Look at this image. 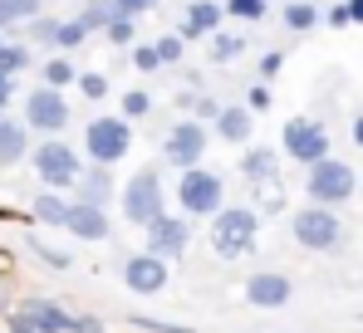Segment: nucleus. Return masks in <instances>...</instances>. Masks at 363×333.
I'll use <instances>...</instances> for the list:
<instances>
[{"label":"nucleus","instance_id":"38","mask_svg":"<svg viewBox=\"0 0 363 333\" xmlns=\"http://www.w3.org/2000/svg\"><path fill=\"white\" fill-rule=\"evenodd\" d=\"M133 324L147 333H191V329H182V324H157V319H138V314H133Z\"/></svg>","mask_w":363,"mask_h":333},{"label":"nucleus","instance_id":"5","mask_svg":"<svg viewBox=\"0 0 363 333\" xmlns=\"http://www.w3.org/2000/svg\"><path fill=\"white\" fill-rule=\"evenodd\" d=\"M290 230H295V245H300V250H314V255H324V250H339V245H344V221H339L329 206H314V201L295 211Z\"/></svg>","mask_w":363,"mask_h":333},{"label":"nucleus","instance_id":"15","mask_svg":"<svg viewBox=\"0 0 363 333\" xmlns=\"http://www.w3.org/2000/svg\"><path fill=\"white\" fill-rule=\"evenodd\" d=\"M64 230H69L74 240H108L113 221H108V211H104V206H89V201H69V221H64Z\"/></svg>","mask_w":363,"mask_h":333},{"label":"nucleus","instance_id":"12","mask_svg":"<svg viewBox=\"0 0 363 333\" xmlns=\"http://www.w3.org/2000/svg\"><path fill=\"white\" fill-rule=\"evenodd\" d=\"M167 260H157V255H147V250H138V255H128L123 260V284L133 289V294H162L167 289Z\"/></svg>","mask_w":363,"mask_h":333},{"label":"nucleus","instance_id":"16","mask_svg":"<svg viewBox=\"0 0 363 333\" xmlns=\"http://www.w3.org/2000/svg\"><path fill=\"white\" fill-rule=\"evenodd\" d=\"M74 191H79L74 201H89V206H104V211H108V201L118 196V186H113V166H94V162H89L84 171H79Z\"/></svg>","mask_w":363,"mask_h":333},{"label":"nucleus","instance_id":"35","mask_svg":"<svg viewBox=\"0 0 363 333\" xmlns=\"http://www.w3.org/2000/svg\"><path fill=\"white\" fill-rule=\"evenodd\" d=\"M162 0H113V15L123 20H138V15H147V10H157Z\"/></svg>","mask_w":363,"mask_h":333},{"label":"nucleus","instance_id":"2","mask_svg":"<svg viewBox=\"0 0 363 333\" xmlns=\"http://www.w3.org/2000/svg\"><path fill=\"white\" fill-rule=\"evenodd\" d=\"M177 206H182L186 221H211V216L226 206V181H221L211 166H191V171H182Z\"/></svg>","mask_w":363,"mask_h":333},{"label":"nucleus","instance_id":"41","mask_svg":"<svg viewBox=\"0 0 363 333\" xmlns=\"http://www.w3.org/2000/svg\"><path fill=\"white\" fill-rule=\"evenodd\" d=\"M216 113H221L216 98H196V118H201V128H206V123H216Z\"/></svg>","mask_w":363,"mask_h":333},{"label":"nucleus","instance_id":"46","mask_svg":"<svg viewBox=\"0 0 363 333\" xmlns=\"http://www.w3.org/2000/svg\"><path fill=\"white\" fill-rule=\"evenodd\" d=\"M324 20H329V25H349V10H344V5H334V10H329Z\"/></svg>","mask_w":363,"mask_h":333},{"label":"nucleus","instance_id":"23","mask_svg":"<svg viewBox=\"0 0 363 333\" xmlns=\"http://www.w3.org/2000/svg\"><path fill=\"white\" fill-rule=\"evenodd\" d=\"M245 45H250L245 35H226V30H216V35H211V59H216V64H231V59L245 55Z\"/></svg>","mask_w":363,"mask_h":333},{"label":"nucleus","instance_id":"27","mask_svg":"<svg viewBox=\"0 0 363 333\" xmlns=\"http://www.w3.org/2000/svg\"><path fill=\"white\" fill-rule=\"evenodd\" d=\"M30 69V50L25 45H0V74L5 79H15V74H25Z\"/></svg>","mask_w":363,"mask_h":333},{"label":"nucleus","instance_id":"40","mask_svg":"<svg viewBox=\"0 0 363 333\" xmlns=\"http://www.w3.org/2000/svg\"><path fill=\"white\" fill-rule=\"evenodd\" d=\"M69 333H104V324H99L94 314H74V324H69Z\"/></svg>","mask_w":363,"mask_h":333},{"label":"nucleus","instance_id":"1","mask_svg":"<svg viewBox=\"0 0 363 333\" xmlns=\"http://www.w3.org/2000/svg\"><path fill=\"white\" fill-rule=\"evenodd\" d=\"M260 240V211L255 206H221L211 216V250L221 260H241Z\"/></svg>","mask_w":363,"mask_h":333},{"label":"nucleus","instance_id":"4","mask_svg":"<svg viewBox=\"0 0 363 333\" xmlns=\"http://www.w3.org/2000/svg\"><path fill=\"white\" fill-rule=\"evenodd\" d=\"M359 191V171L344 162V157H324V162L309 166V176H304V196H314V206H344L349 196Z\"/></svg>","mask_w":363,"mask_h":333},{"label":"nucleus","instance_id":"48","mask_svg":"<svg viewBox=\"0 0 363 333\" xmlns=\"http://www.w3.org/2000/svg\"><path fill=\"white\" fill-rule=\"evenodd\" d=\"M0 45H5V35H0Z\"/></svg>","mask_w":363,"mask_h":333},{"label":"nucleus","instance_id":"3","mask_svg":"<svg viewBox=\"0 0 363 333\" xmlns=\"http://www.w3.org/2000/svg\"><path fill=\"white\" fill-rule=\"evenodd\" d=\"M118 206H123V221L133 225H152L162 211H167V196H162V176L157 166H138L118 191Z\"/></svg>","mask_w":363,"mask_h":333},{"label":"nucleus","instance_id":"45","mask_svg":"<svg viewBox=\"0 0 363 333\" xmlns=\"http://www.w3.org/2000/svg\"><path fill=\"white\" fill-rule=\"evenodd\" d=\"M344 10H349V25H363V0H344Z\"/></svg>","mask_w":363,"mask_h":333},{"label":"nucleus","instance_id":"18","mask_svg":"<svg viewBox=\"0 0 363 333\" xmlns=\"http://www.w3.org/2000/svg\"><path fill=\"white\" fill-rule=\"evenodd\" d=\"M30 157V128L20 118H5L0 113V166H15Z\"/></svg>","mask_w":363,"mask_h":333},{"label":"nucleus","instance_id":"39","mask_svg":"<svg viewBox=\"0 0 363 333\" xmlns=\"http://www.w3.org/2000/svg\"><path fill=\"white\" fill-rule=\"evenodd\" d=\"M280 69H285V55H280V50H270V55L260 59V79H275Z\"/></svg>","mask_w":363,"mask_h":333},{"label":"nucleus","instance_id":"37","mask_svg":"<svg viewBox=\"0 0 363 333\" xmlns=\"http://www.w3.org/2000/svg\"><path fill=\"white\" fill-rule=\"evenodd\" d=\"M133 64H138L143 74H157V69H162V64H157V55H152V45H138V50H133Z\"/></svg>","mask_w":363,"mask_h":333},{"label":"nucleus","instance_id":"8","mask_svg":"<svg viewBox=\"0 0 363 333\" xmlns=\"http://www.w3.org/2000/svg\"><path fill=\"white\" fill-rule=\"evenodd\" d=\"M206 142H211V132L196 118H177L167 128V137H162V162L177 166V171H191V166H201V157H206Z\"/></svg>","mask_w":363,"mask_h":333},{"label":"nucleus","instance_id":"19","mask_svg":"<svg viewBox=\"0 0 363 333\" xmlns=\"http://www.w3.org/2000/svg\"><path fill=\"white\" fill-rule=\"evenodd\" d=\"M211 128H216V137H221V142L241 147L245 137H250V128H255V118H250V108H245V103H231V108L216 113V123H211Z\"/></svg>","mask_w":363,"mask_h":333},{"label":"nucleus","instance_id":"34","mask_svg":"<svg viewBox=\"0 0 363 333\" xmlns=\"http://www.w3.org/2000/svg\"><path fill=\"white\" fill-rule=\"evenodd\" d=\"M104 35H108V40L118 45V50H128V45H133V20H123V15H113V20L104 25Z\"/></svg>","mask_w":363,"mask_h":333},{"label":"nucleus","instance_id":"7","mask_svg":"<svg viewBox=\"0 0 363 333\" xmlns=\"http://www.w3.org/2000/svg\"><path fill=\"white\" fill-rule=\"evenodd\" d=\"M30 162H35V176H40V186H45V191H64V186H74V181H79V171H84L79 152H74L69 142H60V137L40 142V147L30 152Z\"/></svg>","mask_w":363,"mask_h":333},{"label":"nucleus","instance_id":"28","mask_svg":"<svg viewBox=\"0 0 363 333\" xmlns=\"http://www.w3.org/2000/svg\"><path fill=\"white\" fill-rule=\"evenodd\" d=\"M270 10V0H226L221 15H236V20H260Z\"/></svg>","mask_w":363,"mask_h":333},{"label":"nucleus","instance_id":"29","mask_svg":"<svg viewBox=\"0 0 363 333\" xmlns=\"http://www.w3.org/2000/svg\"><path fill=\"white\" fill-rule=\"evenodd\" d=\"M89 40V30L79 25V20H60V35H55V50H79Z\"/></svg>","mask_w":363,"mask_h":333},{"label":"nucleus","instance_id":"33","mask_svg":"<svg viewBox=\"0 0 363 333\" xmlns=\"http://www.w3.org/2000/svg\"><path fill=\"white\" fill-rule=\"evenodd\" d=\"M55 35H60V20H55V15H35V20H30V40L55 45Z\"/></svg>","mask_w":363,"mask_h":333},{"label":"nucleus","instance_id":"11","mask_svg":"<svg viewBox=\"0 0 363 333\" xmlns=\"http://www.w3.org/2000/svg\"><path fill=\"white\" fill-rule=\"evenodd\" d=\"M64 123H69V103H64V94H55V89H30L25 94V128L30 132H60Z\"/></svg>","mask_w":363,"mask_h":333},{"label":"nucleus","instance_id":"44","mask_svg":"<svg viewBox=\"0 0 363 333\" xmlns=\"http://www.w3.org/2000/svg\"><path fill=\"white\" fill-rule=\"evenodd\" d=\"M5 333H30V324L20 314H5Z\"/></svg>","mask_w":363,"mask_h":333},{"label":"nucleus","instance_id":"36","mask_svg":"<svg viewBox=\"0 0 363 333\" xmlns=\"http://www.w3.org/2000/svg\"><path fill=\"white\" fill-rule=\"evenodd\" d=\"M74 84L84 89V98H108V79L104 74H79Z\"/></svg>","mask_w":363,"mask_h":333},{"label":"nucleus","instance_id":"47","mask_svg":"<svg viewBox=\"0 0 363 333\" xmlns=\"http://www.w3.org/2000/svg\"><path fill=\"white\" fill-rule=\"evenodd\" d=\"M354 142H359V147H363V113H359V118H354Z\"/></svg>","mask_w":363,"mask_h":333},{"label":"nucleus","instance_id":"26","mask_svg":"<svg viewBox=\"0 0 363 333\" xmlns=\"http://www.w3.org/2000/svg\"><path fill=\"white\" fill-rule=\"evenodd\" d=\"M79 74H74V64L64 55H55V59H45V89H55V94H64L69 84H74Z\"/></svg>","mask_w":363,"mask_h":333},{"label":"nucleus","instance_id":"31","mask_svg":"<svg viewBox=\"0 0 363 333\" xmlns=\"http://www.w3.org/2000/svg\"><path fill=\"white\" fill-rule=\"evenodd\" d=\"M147 113H152V94H143V89L123 94V118H147Z\"/></svg>","mask_w":363,"mask_h":333},{"label":"nucleus","instance_id":"9","mask_svg":"<svg viewBox=\"0 0 363 333\" xmlns=\"http://www.w3.org/2000/svg\"><path fill=\"white\" fill-rule=\"evenodd\" d=\"M280 147H285L290 162L314 166V162L329 157V128H324L319 118H290L285 132H280Z\"/></svg>","mask_w":363,"mask_h":333},{"label":"nucleus","instance_id":"21","mask_svg":"<svg viewBox=\"0 0 363 333\" xmlns=\"http://www.w3.org/2000/svg\"><path fill=\"white\" fill-rule=\"evenodd\" d=\"M35 221H45V225H60L69 221V196H60V191H40L35 196Z\"/></svg>","mask_w":363,"mask_h":333},{"label":"nucleus","instance_id":"24","mask_svg":"<svg viewBox=\"0 0 363 333\" xmlns=\"http://www.w3.org/2000/svg\"><path fill=\"white\" fill-rule=\"evenodd\" d=\"M280 20H285L290 30H314V25H319V5H314V0H290Z\"/></svg>","mask_w":363,"mask_h":333},{"label":"nucleus","instance_id":"42","mask_svg":"<svg viewBox=\"0 0 363 333\" xmlns=\"http://www.w3.org/2000/svg\"><path fill=\"white\" fill-rule=\"evenodd\" d=\"M245 108H270V89H265V84H255V89L245 94Z\"/></svg>","mask_w":363,"mask_h":333},{"label":"nucleus","instance_id":"25","mask_svg":"<svg viewBox=\"0 0 363 333\" xmlns=\"http://www.w3.org/2000/svg\"><path fill=\"white\" fill-rule=\"evenodd\" d=\"M74 20H79V25L94 35V30H104V25L113 20V0H84V10H79Z\"/></svg>","mask_w":363,"mask_h":333},{"label":"nucleus","instance_id":"30","mask_svg":"<svg viewBox=\"0 0 363 333\" xmlns=\"http://www.w3.org/2000/svg\"><path fill=\"white\" fill-rule=\"evenodd\" d=\"M30 250H35L45 265H55V270H69V250H60V245H45L40 235H30Z\"/></svg>","mask_w":363,"mask_h":333},{"label":"nucleus","instance_id":"20","mask_svg":"<svg viewBox=\"0 0 363 333\" xmlns=\"http://www.w3.org/2000/svg\"><path fill=\"white\" fill-rule=\"evenodd\" d=\"M275 171H280V152H275V147H250V152L241 157V176L255 181V186H265Z\"/></svg>","mask_w":363,"mask_h":333},{"label":"nucleus","instance_id":"22","mask_svg":"<svg viewBox=\"0 0 363 333\" xmlns=\"http://www.w3.org/2000/svg\"><path fill=\"white\" fill-rule=\"evenodd\" d=\"M40 5H45V0H0V35L15 30V25H30V20L40 15Z\"/></svg>","mask_w":363,"mask_h":333},{"label":"nucleus","instance_id":"6","mask_svg":"<svg viewBox=\"0 0 363 333\" xmlns=\"http://www.w3.org/2000/svg\"><path fill=\"white\" fill-rule=\"evenodd\" d=\"M84 152H89L94 166L123 162V157L133 152V128H128V118H94V123L84 128Z\"/></svg>","mask_w":363,"mask_h":333},{"label":"nucleus","instance_id":"32","mask_svg":"<svg viewBox=\"0 0 363 333\" xmlns=\"http://www.w3.org/2000/svg\"><path fill=\"white\" fill-rule=\"evenodd\" d=\"M182 35H162V40H152V55H157V64H177L182 59Z\"/></svg>","mask_w":363,"mask_h":333},{"label":"nucleus","instance_id":"14","mask_svg":"<svg viewBox=\"0 0 363 333\" xmlns=\"http://www.w3.org/2000/svg\"><path fill=\"white\" fill-rule=\"evenodd\" d=\"M15 314L30 324V333H69V324H74V314L55 299H25Z\"/></svg>","mask_w":363,"mask_h":333},{"label":"nucleus","instance_id":"13","mask_svg":"<svg viewBox=\"0 0 363 333\" xmlns=\"http://www.w3.org/2000/svg\"><path fill=\"white\" fill-rule=\"evenodd\" d=\"M290 294H295V284H290V275H280V270H260V275L245 279V304L250 309H285Z\"/></svg>","mask_w":363,"mask_h":333},{"label":"nucleus","instance_id":"17","mask_svg":"<svg viewBox=\"0 0 363 333\" xmlns=\"http://www.w3.org/2000/svg\"><path fill=\"white\" fill-rule=\"evenodd\" d=\"M216 30H221V5L216 0H191L177 35H182V45H186V40H211Z\"/></svg>","mask_w":363,"mask_h":333},{"label":"nucleus","instance_id":"43","mask_svg":"<svg viewBox=\"0 0 363 333\" xmlns=\"http://www.w3.org/2000/svg\"><path fill=\"white\" fill-rule=\"evenodd\" d=\"M10 98H15V79H5V74H0V113L10 108Z\"/></svg>","mask_w":363,"mask_h":333},{"label":"nucleus","instance_id":"10","mask_svg":"<svg viewBox=\"0 0 363 333\" xmlns=\"http://www.w3.org/2000/svg\"><path fill=\"white\" fill-rule=\"evenodd\" d=\"M147 235H143V250L147 255H157V260H177L182 250L191 245V221L186 216H172V211H162L152 225H143Z\"/></svg>","mask_w":363,"mask_h":333}]
</instances>
